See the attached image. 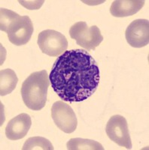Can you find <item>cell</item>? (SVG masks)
I'll list each match as a JSON object with an SVG mask.
<instances>
[{"instance_id": "52a82bcc", "label": "cell", "mask_w": 149, "mask_h": 150, "mask_svg": "<svg viewBox=\"0 0 149 150\" xmlns=\"http://www.w3.org/2000/svg\"><path fill=\"white\" fill-rule=\"evenodd\" d=\"M106 132L108 138L127 149H132V141L129 133L128 125L126 119L120 115L111 116L107 122Z\"/></svg>"}, {"instance_id": "7c38bea8", "label": "cell", "mask_w": 149, "mask_h": 150, "mask_svg": "<svg viewBox=\"0 0 149 150\" xmlns=\"http://www.w3.org/2000/svg\"><path fill=\"white\" fill-rule=\"evenodd\" d=\"M68 150H103L101 143L93 140L83 138H72L67 142Z\"/></svg>"}, {"instance_id": "5bb4252c", "label": "cell", "mask_w": 149, "mask_h": 150, "mask_svg": "<svg viewBox=\"0 0 149 150\" xmlns=\"http://www.w3.org/2000/svg\"><path fill=\"white\" fill-rule=\"evenodd\" d=\"M19 14L9 9H0V29L5 32L11 23L18 17Z\"/></svg>"}, {"instance_id": "9c48e42d", "label": "cell", "mask_w": 149, "mask_h": 150, "mask_svg": "<svg viewBox=\"0 0 149 150\" xmlns=\"http://www.w3.org/2000/svg\"><path fill=\"white\" fill-rule=\"evenodd\" d=\"M32 125V120L29 115L21 113L8 123L5 128V135L11 140H17L24 138L27 134Z\"/></svg>"}, {"instance_id": "9a60e30c", "label": "cell", "mask_w": 149, "mask_h": 150, "mask_svg": "<svg viewBox=\"0 0 149 150\" xmlns=\"http://www.w3.org/2000/svg\"><path fill=\"white\" fill-rule=\"evenodd\" d=\"M20 3L22 5H24V7L27 8L29 10H36V9H38L41 5H42V3L44 2V1H41L39 4H37V5H35L33 4L34 2H32V1H27V2H24V1H19Z\"/></svg>"}, {"instance_id": "4fadbf2b", "label": "cell", "mask_w": 149, "mask_h": 150, "mask_svg": "<svg viewBox=\"0 0 149 150\" xmlns=\"http://www.w3.org/2000/svg\"><path fill=\"white\" fill-rule=\"evenodd\" d=\"M23 150L43 149V150H53L52 143L48 139L42 137H29L24 143Z\"/></svg>"}, {"instance_id": "3957f363", "label": "cell", "mask_w": 149, "mask_h": 150, "mask_svg": "<svg viewBox=\"0 0 149 150\" xmlns=\"http://www.w3.org/2000/svg\"><path fill=\"white\" fill-rule=\"evenodd\" d=\"M69 35L77 45L88 50H95L103 41L100 29L96 26L91 27L85 22H78L69 29Z\"/></svg>"}, {"instance_id": "8992f818", "label": "cell", "mask_w": 149, "mask_h": 150, "mask_svg": "<svg viewBox=\"0 0 149 150\" xmlns=\"http://www.w3.org/2000/svg\"><path fill=\"white\" fill-rule=\"evenodd\" d=\"M33 31L34 28L31 19L28 16L18 15L9 25L5 33L11 43L16 46H22L29 42Z\"/></svg>"}, {"instance_id": "30bf717a", "label": "cell", "mask_w": 149, "mask_h": 150, "mask_svg": "<svg viewBox=\"0 0 149 150\" xmlns=\"http://www.w3.org/2000/svg\"><path fill=\"white\" fill-rule=\"evenodd\" d=\"M143 0H117L110 8V12L115 17H125L136 14L145 5Z\"/></svg>"}, {"instance_id": "6da1fadb", "label": "cell", "mask_w": 149, "mask_h": 150, "mask_svg": "<svg viewBox=\"0 0 149 150\" xmlns=\"http://www.w3.org/2000/svg\"><path fill=\"white\" fill-rule=\"evenodd\" d=\"M49 80L52 89L63 101L81 102L89 98L97 89L100 71L88 52L71 50L55 61Z\"/></svg>"}, {"instance_id": "277c9868", "label": "cell", "mask_w": 149, "mask_h": 150, "mask_svg": "<svg viewBox=\"0 0 149 150\" xmlns=\"http://www.w3.org/2000/svg\"><path fill=\"white\" fill-rule=\"evenodd\" d=\"M37 44L43 53L50 56H60L66 51V38L56 30L46 29L38 34Z\"/></svg>"}, {"instance_id": "8fae6325", "label": "cell", "mask_w": 149, "mask_h": 150, "mask_svg": "<svg viewBox=\"0 0 149 150\" xmlns=\"http://www.w3.org/2000/svg\"><path fill=\"white\" fill-rule=\"evenodd\" d=\"M18 78L15 72L10 68L0 71V96H5L11 93L17 86Z\"/></svg>"}, {"instance_id": "ba28073f", "label": "cell", "mask_w": 149, "mask_h": 150, "mask_svg": "<svg viewBox=\"0 0 149 150\" xmlns=\"http://www.w3.org/2000/svg\"><path fill=\"white\" fill-rule=\"evenodd\" d=\"M127 43L133 47L141 48L149 43V21L138 19L127 26L125 33Z\"/></svg>"}, {"instance_id": "5b68a950", "label": "cell", "mask_w": 149, "mask_h": 150, "mask_svg": "<svg viewBox=\"0 0 149 150\" xmlns=\"http://www.w3.org/2000/svg\"><path fill=\"white\" fill-rule=\"evenodd\" d=\"M51 117L57 128L66 134H71L77 128L78 120L76 113L69 104L63 101L53 103Z\"/></svg>"}, {"instance_id": "7a4b0ae2", "label": "cell", "mask_w": 149, "mask_h": 150, "mask_svg": "<svg viewBox=\"0 0 149 150\" xmlns=\"http://www.w3.org/2000/svg\"><path fill=\"white\" fill-rule=\"evenodd\" d=\"M50 83L49 75L46 70L31 74L24 80L21 87V96L29 109L38 111L45 108Z\"/></svg>"}]
</instances>
